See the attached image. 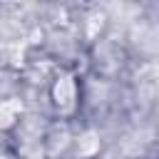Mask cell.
I'll use <instances>...</instances> for the list:
<instances>
[{
	"mask_svg": "<svg viewBox=\"0 0 159 159\" xmlns=\"http://www.w3.org/2000/svg\"><path fill=\"white\" fill-rule=\"evenodd\" d=\"M55 97H57V104H62V107H70V104H72L75 87H72L70 77H62V80L57 82V87H55Z\"/></svg>",
	"mask_w": 159,
	"mask_h": 159,
	"instance_id": "1",
	"label": "cell"
}]
</instances>
